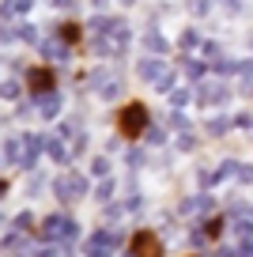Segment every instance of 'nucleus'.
I'll return each instance as SVG.
<instances>
[{
  "instance_id": "obj_4",
  "label": "nucleus",
  "mask_w": 253,
  "mask_h": 257,
  "mask_svg": "<svg viewBox=\"0 0 253 257\" xmlns=\"http://www.w3.org/2000/svg\"><path fill=\"white\" fill-rule=\"evenodd\" d=\"M64 38L76 42V38H79V27H76V23H68V27H64Z\"/></svg>"
},
{
  "instance_id": "obj_1",
  "label": "nucleus",
  "mask_w": 253,
  "mask_h": 257,
  "mask_svg": "<svg viewBox=\"0 0 253 257\" xmlns=\"http://www.w3.org/2000/svg\"><path fill=\"white\" fill-rule=\"evenodd\" d=\"M117 128H121V137L136 140L144 128H148V106H144V102H129L125 110L117 113Z\"/></svg>"
},
{
  "instance_id": "obj_2",
  "label": "nucleus",
  "mask_w": 253,
  "mask_h": 257,
  "mask_svg": "<svg viewBox=\"0 0 253 257\" xmlns=\"http://www.w3.org/2000/svg\"><path fill=\"white\" fill-rule=\"evenodd\" d=\"M133 253H136V257H163V242H159L151 231H136Z\"/></svg>"
},
{
  "instance_id": "obj_3",
  "label": "nucleus",
  "mask_w": 253,
  "mask_h": 257,
  "mask_svg": "<svg viewBox=\"0 0 253 257\" xmlns=\"http://www.w3.org/2000/svg\"><path fill=\"white\" fill-rule=\"evenodd\" d=\"M27 83H31V91H53V72L49 68H34L27 76Z\"/></svg>"
}]
</instances>
